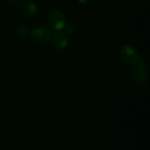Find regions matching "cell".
<instances>
[{
	"label": "cell",
	"instance_id": "ba28073f",
	"mask_svg": "<svg viewBox=\"0 0 150 150\" xmlns=\"http://www.w3.org/2000/svg\"><path fill=\"white\" fill-rule=\"evenodd\" d=\"M63 30L65 31V33L69 35H72L76 33V25L75 23L73 22H69V23H66Z\"/></svg>",
	"mask_w": 150,
	"mask_h": 150
},
{
	"label": "cell",
	"instance_id": "6da1fadb",
	"mask_svg": "<svg viewBox=\"0 0 150 150\" xmlns=\"http://www.w3.org/2000/svg\"><path fill=\"white\" fill-rule=\"evenodd\" d=\"M149 76V62L146 58H140V60L134 64L132 72L133 80L138 83L142 84L147 82Z\"/></svg>",
	"mask_w": 150,
	"mask_h": 150
},
{
	"label": "cell",
	"instance_id": "3957f363",
	"mask_svg": "<svg viewBox=\"0 0 150 150\" xmlns=\"http://www.w3.org/2000/svg\"><path fill=\"white\" fill-rule=\"evenodd\" d=\"M120 57L125 64L132 65L135 64L140 60V54L134 47L125 45L120 50Z\"/></svg>",
	"mask_w": 150,
	"mask_h": 150
},
{
	"label": "cell",
	"instance_id": "30bf717a",
	"mask_svg": "<svg viewBox=\"0 0 150 150\" xmlns=\"http://www.w3.org/2000/svg\"><path fill=\"white\" fill-rule=\"evenodd\" d=\"M11 2H13V3H19V2H22L24 0H10Z\"/></svg>",
	"mask_w": 150,
	"mask_h": 150
},
{
	"label": "cell",
	"instance_id": "277c9868",
	"mask_svg": "<svg viewBox=\"0 0 150 150\" xmlns=\"http://www.w3.org/2000/svg\"><path fill=\"white\" fill-rule=\"evenodd\" d=\"M32 39L40 44H45L50 41V39L52 37V33L49 29L44 27V26H38L33 28L31 33Z\"/></svg>",
	"mask_w": 150,
	"mask_h": 150
},
{
	"label": "cell",
	"instance_id": "5b68a950",
	"mask_svg": "<svg viewBox=\"0 0 150 150\" xmlns=\"http://www.w3.org/2000/svg\"><path fill=\"white\" fill-rule=\"evenodd\" d=\"M50 41L52 47L55 51H63L68 47L69 45V39L67 35L62 32H55L54 34H52Z\"/></svg>",
	"mask_w": 150,
	"mask_h": 150
},
{
	"label": "cell",
	"instance_id": "8992f818",
	"mask_svg": "<svg viewBox=\"0 0 150 150\" xmlns=\"http://www.w3.org/2000/svg\"><path fill=\"white\" fill-rule=\"evenodd\" d=\"M21 11L24 16L26 17L27 18H34L37 17L39 13V8L37 4L34 2L30 1V0L24 2L21 7Z\"/></svg>",
	"mask_w": 150,
	"mask_h": 150
},
{
	"label": "cell",
	"instance_id": "9c48e42d",
	"mask_svg": "<svg viewBox=\"0 0 150 150\" xmlns=\"http://www.w3.org/2000/svg\"><path fill=\"white\" fill-rule=\"evenodd\" d=\"M78 1V3H80V4H87L90 0H77Z\"/></svg>",
	"mask_w": 150,
	"mask_h": 150
},
{
	"label": "cell",
	"instance_id": "52a82bcc",
	"mask_svg": "<svg viewBox=\"0 0 150 150\" xmlns=\"http://www.w3.org/2000/svg\"><path fill=\"white\" fill-rule=\"evenodd\" d=\"M16 33L20 38H25L30 33V31L25 25H19L16 30Z\"/></svg>",
	"mask_w": 150,
	"mask_h": 150
},
{
	"label": "cell",
	"instance_id": "7a4b0ae2",
	"mask_svg": "<svg viewBox=\"0 0 150 150\" xmlns=\"http://www.w3.org/2000/svg\"><path fill=\"white\" fill-rule=\"evenodd\" d=\"M47 22L49 26L54 32H61L66 25V17L63 12L58 9H54L49 11L47 16Z\"/></svg>",
	"mask_w": 150,
	"mask_h": 150
}]
</instances>
